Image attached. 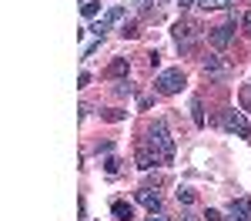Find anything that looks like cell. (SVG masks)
I'll use <instances>...</instances> for the list:
<instances>
[{
    "label": "cell",
    "instance_id": "cell-8",
    "mask_svg": "<svg viewBox=\"0 0 251 221\" xmlns=\"http://www.w3.org/2000/svg\"><path fill=\"white\" fill-rule=\"evenodd\" d=\"M111 211H114V218H121V221H131V218H134V208H131L127 201H114V204H111Z\"/></svg>",
    "mask_w": 251,
    "mask_h": 221
},
{
    "label": "cell",
    "instance_id": "cell-6",
    "mask_svg": "<svg viewBox=\"0 0 251 221\" xmlns=\"http://www.w3.org/2000/svg\"><path fill=\"white\" fill-rule=\"evenodd\" d=\"M228 127H231L238 138H251V127H248V121H245L241 111H231V114H228Z\"/></svg>",
    "mask_w": 251,
    "mask_h": 221
},
{
    "label": "cell",
    "instance_id": "cell-14",
    "mask_svg": "<svg viewBox=\"0 0 251 221\" xmlns=\"http://www.w3.org/2000/svg\"><path fill=\"white\" fill-rule=\"evenodd\" d=\"M80 10H84V17H94L97 10H100V3H94V0H84V7H80Z\"/></svg>",
    "mask_w": 251,
    "mask_h": 221
},
{
    "label": "cell",
    "instance_id": "cell-13",
    "mask_svg": "<svg viewBox=\"0 0 251 221\" xmlns=\"http://www.w3.org/2000/svg\"><path fill=\"white\" fill-rule=\"evenodd\" d=\"M191 30H194V27H188V24H177V27H174V37L188 40V37H191Z\"/></svg>",
    "mask_w": 251,
    "mask_h": 221
},
{
    "label": "cell",
    "instance_id": "cell-25",
    "mask_svg": "<svg viewBox=\"0 0 251 221\" xmlns=\"http://www.w3.org/2000/svg\"><path fill=\"white\" fill-rule=\"evenodd\" d=\"M194 0H177V7H191Z\"/></svg>",
    "mask_w": 251,
    "mask_h": 221
},
{
    "label": "cell",
    "instance_id": "cell-1",
    "mask_svg": "<svg viewBox=\"0 0 251 221\" xmlns=\"http://www.w3.org/2000/svg\"><path fill=\"white\" fill-rule=\"evenodd\" d=\"M148 144L154 147V154H157L161 164H171L174 161V138H171V131H168L164 121H154V127L148 131Z\"/></svg>",
    "mask_w": 251,
    "mask_h": 221
},
{
    "label": "cell",
    "instance_id": "cell-15",
    "mask_svg": "<svg viewBox=\"0 0 251 221\" xmlns=\"http://www.w3.org/2000/svg\"><path fill=\"white\" fill-rule=\"evenodd\" d=\"M231 0H201V7H208V10H221V7H228Z\"/></svg>",
    "mask_w": 251,
    "mask_h": 221
},
{
    "label": "cell",
    "instance_id": "cell-18",
    "mask_svg": "<svg viewBox=\"0 0 251 221\" xmlns=\"http://www.w3.org/2000/svg\"><path fill=\"white\" fill-rule=\"evenodd\" d=\"M124 17V7H111V10H107V20H121Z\"/></svg>",
    "mask_w": 251,
    "mask_h": 221
},
{
    "label": "cell",
    "instance_id": "cell-4",
    "mask_svg": "<svg viewBox=\"0 0 251 221\" xmlns=\"http://www.w3.org/2000/svg\"><path fill=\"white\" fill-rule=\"evenodd\" d=\"M228 215H231V221H251V201L234 198L231 204H228Z\"/></svg>",
    "mask_w": 251,
    "mask_h": 221
},
{
    "label": "cell",
    "instance_id": "cell-12",
    "mask_svg": "<svg viewBox=\"0 0 251 221\" xmlns=\"http://www.w3.org/2000/svg\"><path fill=\"white\" fill-rule=\"evenodd\" d=\"M107 27H111V20L104 17V20H97V24H94V27H91V30H94V37L100 40V37H104V34H107Z\"/></svg>",
    "mask_w": 251,
    "mask_h": 221
},
{
    "label": "cell",
    "instance_id": "cell-17",
    "mask_svg": "<svg viewBox=\"0 0 251 221\" xmlns=\"http://www.w3.org/2000/svg\"><path fill=\"white\" fill-rule=\"evenodd\" d=\"M104 121H124V111L111 107V111H104Z\"/></svg>",
    "mask_w": 251,
    "mask_h": 221
},
{
    "label": "cell",
    "instance_id": "cell-20",
    "mask_svg": "<svg viewBox=\"0 0 251 221\" xmlns=\"http://www.w3.org/2000/svg\"><path fill=\"white\" fill-rule=\"evenodd\" d=\"M117 164H121V161H117V158H107V161H104V168H107L111 174H117Z\"/></svg>",
    "mask_w": 251,
    "mask_h": 221
},
{
    "label": "cell",
    "instance_id": "cell-7",
    "mask_svg": "<svg viewBox=\"0 0 251 221\" xmlns=\"http://www.w3.org/2000/svg\"><path fill=\"white\" fill-rule=\"evenodd\" d=\"M137 201H141L151 215H154V211H161V198H157V191H151V188H141V191H137Z\"/></svg>",
    "mask_w": 251,
    "mask_h": 221
},
{
    "label": "cell",
    "instance_id": "cell-3",
    "mask_svg": "<svg viewBox=\"0 0 251 221\" xmlns=\"http://www.w3.org/2000/svg\"><path fill=\"white\" fill-rule=\"evenodd\" d=\"M231 37H234V20H231V24H225V27H214V30H211V47L225 50V47L231 44Z\"/></svg>",
    "mask_w": 251,
    "mask_h": 221
},
{
    "label": "cell",
    "instance_id": "cell-21",
    "mask_svg": "<svg viewBox=\"0 0 251 221\" xmlns=\"http://www.w3.org/2000/svg\"><path fill=\"white\" fill-rule=\"evenodd\" d=\"M124 37H137V27H134V24H124Z\"/></svg>",
    "mask_w": 251,
    "mask_h": 221
},
{
    "label": "cell",
    "instance_id": "cell-9",
    "mask_svg": "<svg viewBox=\"0 0 251 221\" xmlns=\"http://www.w3.org/2000/svg\"><path fill=\"white\" fill-rule=\"evenodd\" d=\"M204 74H208V77H221V74H225V64L218 57H208L204 60Z\"/></svg>",
    "mask_w": 251,
    "mask_h": 221
},
{
    "label": "cell",
    "instance_id": "cell-24",
    "mask_svg": "<svg viewBox=\"0 0 251 221\" xmlns=\"http://www.w3.org/2000/svg\"><path fill=\"white\" fill-rule=\"evenodd\" d=\"M148 221H168V218H164V215H151Z\"/></svg>",
    "mask_w": 251,
    "mask_h": 221
},
{
    "label": "cell",
    "instance_id": "cell-11",
    "mask_svg": "<svg viewBox=\"0 0 251 221\" xmlns=\"http://www.w3.org/2000/svg\"><path fill=\"white\" fill-rule=\"evenodd\" d=\"M238 100H241V111H248V114H251V84L238 91Z\"/></svg>",
    "mask_w": 251,
    "mask_h": 221
},
{
    "label": "cell",
    "instance_id": "cell-10",
    "mask_svg": "<svg viewBox=\"0 0 251 221\" xmlns=\"http://www.w3.org/2000/svg\"><path fill=\"white\" fill-rule=\"evenodd\" d=\"M107 74H111V77H124V74H127V57H117L114 64L107 67Z\"/></svg>",
    "mask_w": 251,
    "mask_h": 221
},
{
    "label": "cell",
    "instance_id": "cell-5",
    "mask_svg": "<svg viewBox=\"0 0 251 221\" xmlns=\"http://www.w3.org/2000/svg\"><path fill=\"white\" fill-rule=\"evenodd\" d=\"M154 164H161V161H157L154 147H151V144H148V141H144V144H141V147H137V168H141V171H151V168H154Z\"/></svg>",
    "mask_w": 251,
    "mask_h": 221
},
{
    "label": "cell",
    "instance_id": "cell-2",
    "mask_svg": "<svg viewBox=\"0 0 251 221\" xmlns=\"http://www.w3.org/2000/svg\"><path fill=\"white\" fill-rule=\"evenodd\" d=\"M154 87H157V94H177V91L184 87V74H181V67H171V71L157 74Z\"/></svg>",
    "mask_w": 251,
    "mask_h": 221
},
{
    "label": "cell",
    "instance_id": "cell-19",
    "mask_svg": "<svg viewBox=\"0 0 251 221\" xmlns=\"http://www.w3.org/2000/svg\"><path fill=\"white\" fill-rule=\"evenodd\" d=\"M177 198L184 201V204H191V201H194V191H188V188H184V191H177Z\"/></svg>",
    "mask_w": 251,
    "mask_h": 221
},
{
    "label": "cell",
    "instance_id": "cell-16",
    "mask_svg": "<svg viewBox=\"0 0 251 221\" xmlns=\"http://www.w3.org/2000/svg\"><path fill=\"white\" fill-rule=\"evenodd\" d=\"M191 111H194V124H204V111H201V100H194Z\"/></svg>",
    "mask_w": 251,
    "mask_h": 221
},
{
    "label": "cell",
    "instance_id": "cell-23",
    "mask_svg": "<svg viewBox=\"0 0 251 221\" xmlns=\"http://www.w3.org/2000/svg\"><path fill=\"white\" fill-rule=\"evenodd\" d=\"M245 27H248V34H251V10L245 14Z\"/></svg>",
    "mask_w": 251,
    "mask_h": 221
},
{
    "label": "cell",
    "instance_id": "cell-22",
    "mask_svg": "<svg viewBox=\"0 0 251 221\" xmlns=\"http://www.w3.org/2000/svg\"><path fill=\"white\" fill-rule=\"evenodd\" d=\"M208 221H221V211H214V208H208V215H204Z\"/></svg>",
    "mask_w": 251,
    "mask_h": 221
}]
</instances>
